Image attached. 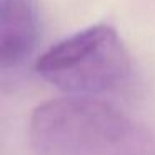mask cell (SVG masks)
I'll list each match as a JSON object with an SVG mask.
<instances>
[{
  "instance_id": "obj_1",
  "label": "cell",
  "mask_w": 155,
  "mask_h": 155,
  "mask_svg": "<svg viewBox=\"0 0 155 155\" xmlns=\"http://www.w3.org/2000/svg\"><path fill=\"white\" fill-rule=\"evenodd\" d=\"M35 155H155V137L120 110L87 97L57 98L30 118Z\"/></svg>"
},
{
  "instance_id": "obj_2",
  "label": "cell",
  "mask_w": 155,
  "mask_h": 155,
  "mask_svg": "<svg viewBox=\"0 0 155 155\" xmlns=\"http://www.w3.org/2000/svg\"><path fill=\"white\" fill-rule=\"evenodd\" d=\"M35 68L60 90L95 95L124 85L130 77L132 62L115 28L98 24L52 45Z\"/></svg>"
},
{
  "instance_id": "obj_3",
  "label": "cell",
  "mask_w": 155,
  "mask_h": 155,
  "mask_svg": "<svg viewBox=\"0 0 155 155\" xmlns=\"http://www.w3.org/2000/svg\"><path fill=\"white\" fill-rule=\"evenodd\" d=\"M38 37V12L34 0H0V67L20 65Z\"/></svg>"
}]
</instances>
